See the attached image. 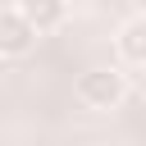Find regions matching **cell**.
Here are the masks:
<instances>
[{"instance_id":"cell-1","label":"cell","mask_w":146,"mask_h":146,"mask_svg":"<svg viewBox=\"0 0 146 146\" xmlns=\"http://www.w3.org/2000/svg\"><path fill=\"white\" fill-rule=\"evenodd\" d=\"M73 91H78V100H82L87 110H114V105H123V96H128V73L114 68V64H91V68L78 73Z\"/></svg>"},{"instance_id":"cell-2","label":"cell","mask_w":146,"mask_h":146,"mask_svg":"<svg viewBox=\"0 0 146 146\" xmlns=\"http://www.w3.org/2000/svg\"><path fill=\"white\" fill-rule=\"evenodd\" d=\"M36 46V27L18 14V5L0 9V59H23Z\"/></svg>"},{"instance_id":"cell-3","label":"cell","mask_w":146,"mask_h":146,"mask_svg":"<svg viewBox=\"0 0 146 146\" xmlns=\"http://www.w3.org/2000/svg\"><path fill=\"white\" fill-rule=\"evenodd\" d=\"M18 14L36 27V36H46L68 23V0H18Z\"/></svg>"},{"instance_id":"cell-4","label":"cell","mask_w":146,"mask_h":146,"mask_svg":"<svg viewBox=\"0 0 146 146\" xmlns=\"http://www.w3.org/2000/svg\"><path fill=\"white\" fill-rule=\"evenodd\" d=\"M114 50H119V59H123V64H132V68H146V14H132V18L119 27V36H114Z\"/></svg>"}]
</instances>
